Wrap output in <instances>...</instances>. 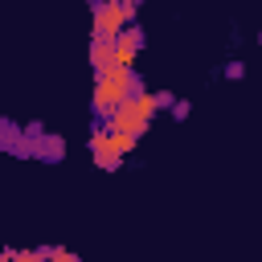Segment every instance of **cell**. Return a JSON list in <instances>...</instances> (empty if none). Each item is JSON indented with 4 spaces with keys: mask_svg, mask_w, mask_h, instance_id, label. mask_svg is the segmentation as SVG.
<instances>
[{
    "mask_svg": "<svg viewBox=\"0 0 262 262\" xmlns=\"http://www.w3.org/2000/svg\"><path fill=\"white\" fill-rule=\"evenodd\" d=\"M139 49H143V29H139V25H127V29L115 37V53H119V66H135Z\"/></svg>",
    "mask_w": 262,
    "mask_h": 262,
    "instance_id": "8992f818",
    "label": "cell"
},
{
    "mask_svg": "<svg viewBox=\"0 0 262 262\" xmlns=\"http://www.w3.org/2000/svg\"><path fill=\"white\" fill-rule=\"evenodd\" d=\"M127 4H143V0H127Z\"/></svg>",
    "mask_w": 262,
    "mask_h": 262,
    "instance_id": "9a60e30c",
    "label": "cell"
},
{
    "mask_svg": "<svg viewBox=\"0 0 262 262\" xmlns=\"http://www.w3.org/2000/svg\"><path fill=\"white\" fill-rule=\"evenodd\" d=\"M49 262H78V254L66 250V246H53V258H49Z\"/></svg>",
    "mask_w": 262,
    "mask_h": 262,
    "instance_id": "8fae6325",
    "label": "cell"
},
{
    "mask_svg": "<svg viewBox=\"0 0 262 262\" xmlns=\"http://www.w3.org/2000/svg\"><path fill=\"white\" fill-rule=\"evenodd\" d=\"M61 156H66V139L57 131H45V135L33 139V160L37 164H61Z\"/></svg>",
    "mask_w": 262,
    "mask_h": 262,
    "instance_id": "52a82bcc",
    "label": "cell"
},
{
    "mask_svg": "<svg viewBox=\"0 0 262 262\" xmlns=\"http://www.w3.org/2000/svg\"><path fill=\"white\" fill-rule=\"evenodd\" d=\"M25 131H29V139H37V135H45V123L33 119V123H25Z\"/></svg>",
    "mask_w": 262,
    "mask_h": 262,
    "instance_id": "7c38bea8",
    "label": "cell"
},
{
    "mask_svg": "<svg viewBox=\"0 0 262 262\" xmlns=\"http://www.w3.org/2000/svg\"><path fill=\"white\" fill-rule=\"evenodd\" d=\"M225 78H229V82H242V78H246V61H229V66H225Z\"/></svg>",
    "mask_w": 262,
    "mask_h": 262,
    "instance_id": "30bf717a",
    "label": "cell"
},
{
    "mask_svg": "<svg viewBox=\"0 0 262 262\" xmlns=\"http://www.w3.org/2000/svg\"><path fill=\"white\" fill-rule=\"evenodd\" d=\"M86 143H90V156H94V164H98L102 172H119L123 160L139 147V135L115 131V127H106V123H94V131H90Z\"/></svg>",
    "mask_w": 262,
    "mask_h": 262,
    "instance_id": "7a4b0ae2",
    "label": "cell"
},
{
    "mask_svg": "<svg viewBox=\"0 0 262 262\" xmlns=\"http://www.w3.org/2000/svg\"><path fill=\"white\" fill-rule=\"evenodd\" d=\"M258 45H262V33H258Z\"/></svg>",
    "mask_w": 262,
    "mask_h": 262,
    "instance_id": "2e32d148",
    "label": "cell"
},
{
    "mask_svg": "<svg viewBox=\"0 0 262 262\" xmlns=\"http://www.w3.org/2000/svg\"><path fill=\"white\" fill-rule=\"evenodd\" d=\"M119 66V53H115V41L111 37H90V70L94 74H106Z\"/></svg>",
    "mask_w": 262,
    "mask_h": 262,
    "instance_id": "ba28073f",
    "label": "cell"
},
{
    "mask_svg": "<svg viewBox=\"0 0 262 262\" xmlns=\"http://www.w3.org/2000/svg\"><path fill=\"white\" fill-rule=\"evenodd\" d=\"M86 4H90V8H94V4H102V0H86Z\"/></svg>",
    "mask_w": 262,
    "mask_h": 262,
    "instance_id": "5bb4252c",
    "label": "cell"
},
{
    "mask_svg": "<svg viewBox=\"0 0 262 262\" xmlns=\"http://www.w3.org/2000/svg\"><path fill=\"white\" fill-rule=\"evenodd\" d=\"M135 90H143V82H139V74H135L131 66H115V70H106V74H94L90 111H94L98 119H106V115H115Z\"/></svg>",
    "mask_w": 262,
    "mask_h": 262,
    "instance_id": "6da1fadb",
    "label": "cell"
},
{
    "mask_svg": "<svg viewBox=\"0 0 262 262\" xmlns=\"http://www.w3.org/2000/svg\"><path fill=\"white\" fill-rule=\"evenodd\" d=\"M0 147L16 160H33V139L25 127H16L12 119H0Z\"/></svg>",
    "mask_w": 262,
    "mask_h": 262,
    "instance_id": "5b68a950",
    "label": "cell"
},
{
    "mask_svg": "<svg viewBox=\"0 0 262 262\" xmlns=\"http://www.w3.org/2000/svg\"><path fill=\"white\" fill-rule=\"evenodd\" d=\"M172 102H176V94L172 90H160V111H172Z\"/></svg>",
    "mask_w": 262,
    "mask_h": 262,
    "instance_id": "4fadbf2b",
    "label": "cell"
},
{
    "mask_svg": "<svg viewBox=\"0 0 262 262\" xmlns=\"http://www.w3.org/2000/svg\"><path fill=\"white\" fill-rule=\"evenodd\" d=\"M135 12L139 4H127V0H102L90 8V37H119L127 25H135Z\"/></svg>",
    "mask_w": 262,
    "mask_h": 262,
    "instance_id": "277c9868",
    "label": "cell"
},
{
    "mask_svg": "<svg viewBox=\"0 0 262 262\" xmlns=\"http://www.w3.org/2000/svg\"><path fill=\"white\" fill-rule=\"evenodd\" d=\"M188 115H192V102H188V98H176V102H172V119H176V123H184Z\"/></svg>",
    "mask_w": 262,
    "mask_h": 262,
    "instance_id": "9c48e42d",
    "label": "cell"
},
{
    "mask_svg": "<svg viewBox=\"0 0 262 262\" xmlns=\"http://www.w3.org/2000/svg\"><path fill=\"white\" fill-rule=\"evenodd\" d=\"M156 111H160V94H151V90H135V94H131L115 115H106L102 123H106V127H115V131H131V135H139V139H143V131L151 127Z\"/></svg>",
    "mask_w": 262,
    "mask_h": 262,
    "instance_id": "3957f363",
    "label": "cell"
}]
</instances>
